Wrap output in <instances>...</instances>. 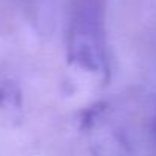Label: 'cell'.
<instances>
[{"mask_svg":"<svg viewBox=\"0 0 156 156\" xmlns=\"http://www.w3.org/2000/svg\"><path fill=\"white\" fill-rule=\"evenodd\" d=\"M70 49L76 60L98 69L104 64L101 0H75L70 19Z\"/></svg>","mask_w":156,"mask_h":156,"instance_id":"6da1fadb","label":"cell"}]
</instances>
